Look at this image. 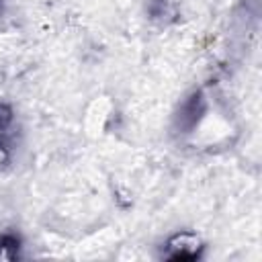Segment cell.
<instances>
[{"label": "cell", "instance_id": "1", "mask_svg": "<svg viewBox=\"0 0 262 262\" xmlns=\"http://www.w3.org/2000/svg\"><path fill=\"white\" fill-rule=\"evenodd\" d=\"M203 111H205V98H203V94H201V92H192V94L182 102V106H180V111H178V115H176V125H178V129H182V133H188V131L199 123Z\"/></svg>", "mask_w": 262, "mask_h": 262}, {"label": "cell", "instance_id": "2", "mask_svg": "<svg viewBox=\"0 0 262 262\" xmlns=\"http://www.w3.org/2000/svg\"><path fill=\"white\" fill-rule=\"evenodd\" d=\"M168 248L174 250L172 254H168L170 258H192L196 256L199 246V237L190 235V233H176L174 237H170Z\"/></svg>", "mask_w": 262, "mask_h": 262}, {"label": "cell", "instance_id": "3", "mask_svg": "<svg viewBox=\"0 0 262 262\" xmlns=\"http://www.w3.org/2000/svg\"><path fill=\"white\" fill-rule=\"evenodd\" d=\"M12 108L4 102H0V151L8 147V137H10V127H12Z\"/></svg>", "mask_w": 262, "mask_h": 262}, {"label": "cell", "instance_id": "4", "mask_svg": "<svg viewBox=\"0 0 262 262\" xmlns=\"http://www.w3.org/2000/svg\"><path fill=\"white\" fill-rule=\"evenodd\" d=\"M18 252V237L12 233H0V258H14Z\"/></svg>", "mask_w": 262, "mask_h": 262}, {"label": "cell", "instance_id": "5", "mask_svg": "<svg viewBox=\"0 0 262 262\" xmlns=\"http://www.w3.org/2000/svg\"><path fill=\"white\" fill-rule=\"evenodd\" d=\"M2 14H4V4H2V0H0V18H2Z\"/></svg>", "mask_w": 262, "mask_h": 262}]
</instances>
